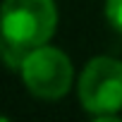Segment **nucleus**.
<instances>
[{"mask_svg":"<svg viewBox=\"0 0 122 122\" xmlns=\"http://www.w3.org/2000/svg\"><path fill=\"white\" fill-rule=\"evenodd\" d=\"M55 0H3L0 3V31L5 41L17 48H36L50 43L57 31Z\"/></svg>","mask_w":122,"mask_h":122,"instance_id":"f257e3e1","label":"nucleus"},{"mask_svg":"<svg viewBox=\"0 0 122 122\" xmlns=\"http://www.w3.org/2000/svg\"><path fill=\"white\" fill-rule=\"evenodd\" d=\"M81 108L98 120H115L122 112V60L96 55L81 67L77 79Z\"/></svg>","mask_w":122,"mask_h":122,"instance_id":"f03ea898","label":"nucleus"},{"mask_svg":"<svg viewBox=\"0 0 122 122\" xmlns=\"http://www.w3.org/2000/svg\"><path fill=\"white\" fill-rule=\"evenodd\" d=\"M19 77L31 96L41 101H60L74 84V65L65 50L43 43L26 53Z\"/></svg>","mask_w":122,"mask_h":122,"instance_id":"7ed1b4c3","label":"nucleus"},{"mask_svg":"<svg viewBox=\"0 0 122 122\" xmlns=\"http://www.w3.org/2000/svg\"><path fill=\"white\" fill-rule=\"evenodd\" d=\"M103 15H105L108 24H110L117 34H122V0H105Z\"/></svg>","mask_w":122,"mask_h":122,"instance_id":"20e7f679","label":"nucleus"},{"mask_svg":"<svg viewBox=\"0 0 122 122\" xmlns=\"http://www.w3.org/2000/svg\"><path fill=\"white\" fill-rule=\"evenodd\" d=\"M5 48H7V41H5L3 31H0V62H3V55H5Z\"/></svg>","mask_w":122,"mask_h":122,"instance_id":"39448f33","label":"nucleus"},{"mask_svg":"<svg viewBox=\"0 0 122 122\" xmlns=\"http://www.w3.org/2000/svg\"><path fill=\"white\" fill-rule=\"evenodd\" d=\"M0 122H7V115H0Z\"/></svg>","mask_w":122,"mask_h":122,"instance_id":"423d86ee","label":"nucleus"}]
</instances>
